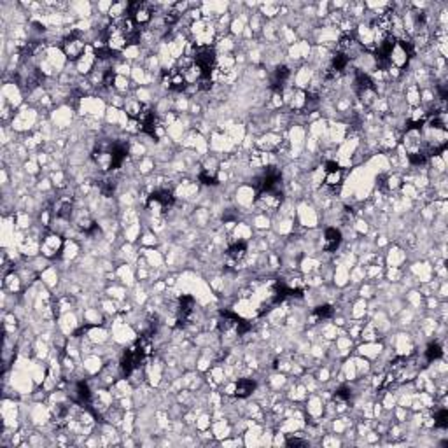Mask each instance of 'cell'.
<instances>
[{
  "mask_svg": "<svg viewBox=\"0 0 448 448\" xmlns=\"http://www.w3.org/2000/svg\"><path fill=\"white\" fill-rule=\"evenodd\" d=\"M140 39L139 27L131 21V18L123 16L105 28V46L112 51H121L131 44H137Z\"/></svg>",
  "mask_w": 448,
  "mask_h": 448,
  "instance_id": "1",
  "label": "cell"
},
{
  "mask_svg": "<svg viewBox=\"0 0 448 448\" xmlns=\"http://www.w3.org/2000/svg\"><path fill=\"white\" fill-rule=\"evenodd\" d=\"M193 60H194V65L202 72L203 81H212V72H214L216 62H217L216 51L208 48V46H200V48H196L194 51Z\"/></svg>",
  "mask_w": 448,
  "mask_h": 448,
  "instance_id": "2",
  "label": "cell"
},
{
  "mask_svg": "<svg viewBox=\"0 0 448 448\" xmlns=\"http://www.w3.org/2000/svg\"><path fill=\"white\" fill-rule=\"evenodd\" d=\"M84 49H86V44H84V41L79 37L77 32L67 35L62 42V51L68 60H79L83 56Z\"/></svg>",
  "mask_w": 448,
  "mask_h": 448,
  "instance_id": "3",
  "label": "cell"
},
{
  "mask_svg": "<svg viewBox=\"0 0 448 448\" xmlns=\"http://www.w3.org/2000/svg\"><path fill=\"white\" fill-rule=\"evenodd\" d=\"M172 205H173V194L166 189L154 191L147 200V207L158 212H166Z\"/></svg>",
  "mask_w": 448,
  "mask_h": 448,
  "instance_id": "4",
  "label": "cell"
},
{
  "mask_svg": "<svg viewBox=\"0 0 448 448\" xmlns=\"http://www.w3.org/2000/svg\"><path fill=\"white\" fill-rule=\"evenodd\" d=\"M247 258V245L244 242H237L226 250V264L229 268H240V264Z\"/></svg>",
  "mask_w": 448,
  "mask_h": 448,
  "instance_id": "5",
  "label": "cell"
},
{
  "mask_svg": "<svg viewBox=\"0 0 448 448\" xmlns=\"http://www.w3.org/2000/svg\"><path fill=\"white\" fill-rule=\"evenodd\" d=\"M62 238L58 237V235H48V237L42 240V252H44L46 256H56L60 250H62Z\"/></svg>",
  "mask_w": 448,
  "mask_h": 448,
  "instance_id": "6",
  "label": "cell"
},
{
  "mask_svg": "<svg viewBox=\"0 0 448 448\" xmlns=\"http://www.w3.org/2000/svg\"><path fill=\"white\" fill-rule=\"evenodd\" d=\"M341 244V233L338 231L336 228H329L326 229V233H324V249L327 250V252H333V250H336Z\"/></svg>",
  "mask_w": 448,
  "mask_h": 448,
  "instance_id": "7",
  "label": "cell"
},
{
  "mask_svg": "<svg viewBox=\"0 0 448 448\" xmlns=\"http://www.w3.org/2000/svg\"><path fill=\"white\" fill-rule=\"evenodd\" d=\"M289 68L287 67H279L275 72H273V77H271V88L275 89V91H282V88L285 86V83H287L289 79Z\"/></svg>",
  "mask_w": 448,
  "mask_h": 448,
  "instance_id": "8",
  "label": "cell"
},
{
  "mask_svg": "<svg viewBox=\"0 0 448 448\" xmlns=\"http://www.w3.org/2000/svg\"><path fill=\"white\" fill-rule=\"evenodd\" d=\"M256 389V382L254 380H249V378H242V380L237 382V385H235V394L238 396V398H247V396H250Z\"/></svg>",
  "mask_w": 448,
  "mask_h": 448,
  "instance_id": "9",
  "label": "cell"
},
{
  "mask_svg": "<svg viewBox=\"0 0 448 448\" xmlns=\"http://www.w3.org/2000/svg\"><path fill=\"white\" fill-rule=\"evenodd\" d=\"M74 399L81 404H88L89 401H91V391H89L86 382H77L75 392H74Z\"/></svg>",
  "mask_w": 448,
  "mask_h": 448,
  "instance_id": "10",
  "label": "cell"
},
{
  "mask_svg": "<svg viewBox=\"0 0 448 448\" xmlns=\"http://www.w3.org/2000/svg\"><path fill=\"white\" fill-rule=\"evenodd\" d=\"M441 356H443V350H441V345L439 343H431L427 347V350H425V359H427L429 362L438 361Z\"/></svg>",
  "mask_w": 448,
  "mask_h": 448,
  "instance_id": "11",
  "label": "cell"
},
{
  "mask_svg": "<svg viewBox=\"0 0 448 448\" xmlns=\"http://www.w3.org/2000/svg\"><path fill=\"white\" fill-rule=\"evenodd\" d=\"M434 425H436V427H441V429L448 427V412L445 408H441L439 412H436V417H434Z\"/></svg>",
  "mask_w": 448,
  "mask_h": 448,
  "instance_id": "12",
  "label": "cell"
},
{
  "mask_svg": "<svg viewBox=\"0 0 448 448\" xmlns=\"http://www.w3.org/2000/svg\"><path fill=\"white\" fill-rule=\"evenodd\" d=\"M314 315L317 319H327V317H331V315H333L331 305H322V306H319V308H315V314Z\"/></svg>",
  "mask_w": 448,
  "mask_h": 448,
  "instance_id": "13",
  "label": "cell"
},
{
  "mask_svg": "<svg viewBox=\"0 0 448 448\" xmlns=\"http://www.w3.org/2000/svg\"><path fill=\"white\" fill-rule=\"evenodd\" d=\"M340 181H341V170H336V172H327L326 173V182L329 186L340 184Z\"/></svg>",
  "mask_w": 448,
  "mask_h": 448,
  "instance_id": "14",
  "label": "cell"
},
{
  "mask_svg": "<svg viewBox=\"0 0 448 448\" xmlns=\"http://www.w3.org/2000/svg\"><path fill=\"white\" fill-rule=\"evenodd\" d=\"M200 181H202L203 184H216L217 179H216L214 173H210L208 170H203V172L200 173Z\"/></svg>",
  "mask_w": 448,
  "mask_h": 448,
  "instance_id": "15",
  "label": "cell"
}]
</instances>
